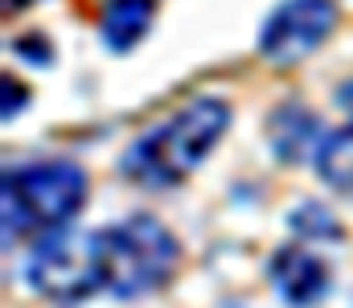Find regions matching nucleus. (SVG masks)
<instances>
[{
  "label": "nucleus",
  "instance_id": "obj_1",
  "mask_svg": "<svg viewBox=\"0 0 353 308\" xmlns=\"http://www.w3.org/2000/svg\"><path fill=\"white\" fill-rule=\"evenodd\" d=\"M230 127V103L214 95H197L165 123L144 132L119 161V173L144 189H173L181 185L226 136Z\"/></svg>",
  "mask_w": 353,
  "mask_h": 308
},
{
  "label": "nucleus",
  "instance_id": "obj_2",
  "mask_svg": "<svg viewBox=\"0 0 353 308\" xmlns=\"http://www.w3.org/2000/svg\"><path fill=\"white\" fill-rule=\"evenodd\" d=\"M94 243H99L103 292H111L115 300L161 292L181 267L176 234L152 214H132L115 226H103L94 230Z\"/></svg>",
  "mask_w": 353,
  "mask_h": 308
},
{
  "label": "nucleus",
  "instance_id": "obj_3",
  "mask_svg": "<svg viewBox=\"0 0 353 308\" xmlns=\"http://www.w3.org/2000/svg\"><path fill=\"white\" fill-rule=\"evenodd\" d=\"M4 243L62 230L87 202V173L74 161H29L4 173Z\"/></svg>",
  "mask_w": 353,
  "mask_h": 308
},
{
  "label": "nucleus",
  "instance_id": "obj_4",
  "mask_svg": "<svg viewBox=\"0 0 353 308\" xmlns=\"http://www.w3.org/2000/svg\"><path fill=\"white\" fill-rule=\"evenodd\" d=\"M25 276L37 296H50L58 305H79L103 292V271H99V243L94 234H70L66 226L54 234H41L33 247Z\"/></svg>",
  "mask_w": 353,
  "mask_h": 308
},
{
  "label": "nucleus",
  "instance_id": "obj_5",
  "mask_svg": "<svg viewBox=\"0 0 353 308\" xmlns=\"http://www.w3.org/2000/svg\"><path fill=\"white\" fill-rule=\"evenodd\" d=\"M333 29H337V4L333 0H283L267 17L259 50L271 66H296L312 50H321Z\"/></svg>",
  "mask_w": 353,
  "mask_h": 308
},
{
  "label": "nucleus",
  "instance_id": "obj_6",
  "mask_svg": "<svg viewBox=\"0 0 353 308\" xmlns=\"http://www.w3.org/2000/svg\"><path fill=\"white\" fill-rule=\"evenodd\" d=\"M267 271H271V288L279 292V300L292 305V308L321 305V300L329 296V288H333L329 263H325L316 251H304V247H296V243L279 247V251L271 255Z\"/></svg>",
  "mask_w": 353,
  "mask_h": 308
},
{
  "label": "nucleus",
  "instance_id": "obj_7",
  "mask_svg": "<svg viewBox=\"0 0 353 308\" xmlns=\"http://www.w3.org/2000/svg\"><path fill=\"white\" fill-rule=\"evenodd\" d=\"M316 136H321V119L312 111H304L300 103H288V107H279L271 115V148L288 165L292 161H304L308 152H316L321 148Z\"/></svg>",
  "mask_w": 353,
  "mask_h": 308
},
{
  "label": "nucleus",
  "instance_id": "obj_8",
  "mask_svg": "<svg viewBox=\"0 0 353 308\" xmlns=\"http://www.w3.org/2000/svg\"><path fill=\"white\" fill-rule=\"evenodd\" d=\"M157 0H107L103 4V41L115 54H128L152 25Z\"/></svg>",
  "mask_w": 353,
  "mask_h": 308
},
{
  "label": "nucleus",
  "instance_id": "obj_9",
  "mask_svg": "<svg viewBox=\"0 0 353 308\" xmlns=\"http://www.w3.org/2000/svg\"><path fill=\"white\" fill-rule=\"evenodd\" d=\"M312 165H316V177L329 189L353 198V123L341 127V132H329L321 140V148L312 152Z\"/></svg>",
  "mask_w": 353,
  "mask_h": 308
},
{
  "label": "nucleus",
  "instance_id": "obj_10",
  "mask_svg": "<svg viewBox=\"0 0 353 308\" xmlns=\"http://www.w3.org/2000/svg\"><path fill=\"white\" fill-rule=\"evenodd\" d=\"M288 226H292V234L312 238V243H321V238H345V230L337 226V218L321 202H300L288 214Z\"/></svg>",
  "mask_w": 353,
  "mask_h": 308
},
{
  "label": "nucleus",
  "instance_id": "obj_11",
  "mask_svg": "<svg viewBox=\"0 0 353 308\" xmlns=\"http://www.w3.org/2000/svg\"><path fill=\"white\" fill-rule=\"evenodd\" d=\"M12 54H21V58L33 62V66H50V62H54V45H50L41 33H21V37H12Z\"/></svg>",
  "mask_w": 353,
  "mask_h": 308
},
{
  "label": "nucleus",
  "instance_id": "obj_12",
  "mask_svg": "<svg viewBox=\"0 0 353 308\" xmlns=\"http://www.w3.org/2000/svg\"><path fill=\"white\" fill-rule=\"evenodd\" d=\"M0 87H4V107H0V115H4V123H8V119H17V115L29 107V91H25V83H17L12 74H4Z\"/></svg>",
  "mask_w": 353,
  "mask_h": 308
},
{
  "label": "nucleus",
  "instance_id": "obj_13",
  "mask_svg": "<svg viewBox=\"0 0 353 308\" xmlns=\"http://www.w3.org/2000/svg\"><path fill=\"white\" fill-rule=\"evenodd\" d=\"M337 107H345V115H353V79L337 87Z\"/></svg>",
  "mask_w": 353,
  "mask_h": 308
}]
</instances>
